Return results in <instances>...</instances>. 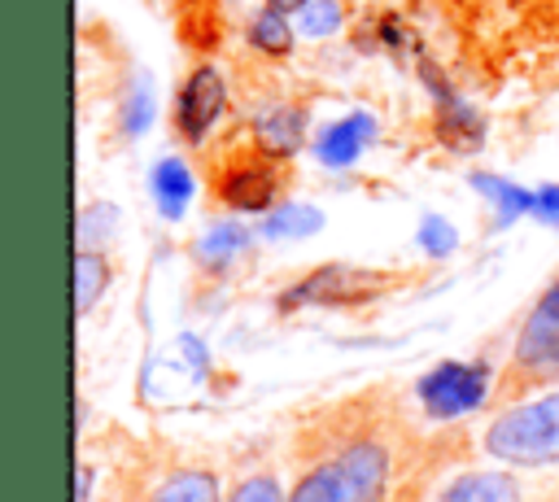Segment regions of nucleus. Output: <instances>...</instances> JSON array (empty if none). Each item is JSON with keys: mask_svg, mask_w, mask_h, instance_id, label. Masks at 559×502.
Masks as SVG:
<instances>
[{"mask_svg": "<svg viewBox=\"0 0 559 502\" xmlns=\"http://www.w3.org/2000/svg\"><path fill=\"white\" fill-rule=\"evenodd\" d=\"M362 402L319 419L314 441H301L288 502H384L397 476V445L384 415H362Z\"/></svg>", "mask_w": 559, "mask_h": 502, "instance_id": "nucleus-1", "label": "nucleus"}, {"mask_svg": "<svg viewBox=\"0 0 559 502\" xmlns=\"http://www.w3.org/2000/svg\"><path fill=\"white\" fill-rule=\"evenodd\" d=\"M480 450L507 467H550L559 463V389L502 406L485 432Z\"/></svg>", "mask_w": 559, "mask_h": 502, "instance_id": "nucleus-2", "label": "nucleus"}, {"mask_svg": "<svg viewBox=\"0 0 559 502\" xmlns=\"http://www.w3.org/2000/svg\"><path fill=\"white\" fill-rule=\"evenodd\" d=\"M559 380V275L542 288V297L533 301V310L524 314V327L515 336L511 362L502 367V384H498V402H515L528 397L546 384Z\"/></svg>", "mask_w": 559, "mask_h": 502, "instance_id": "nucleus-3", "label": "nucleus"}, {"mask_svg": "<svg viewBox=\"0 0 559 502\" xmlns=\"http://www.w3.org/2000/svg\"><path fill=\"white\" fill-rule=\"evenodd\" d=\"M493 389V371L485 362H437L419 384L415 397L428 419H459L472 415Z\"/></svg>", "mask_w": 559, "mask_h": 502, "instance_id": "nucleus-4", "label": "nucleus"}, {"mask_svg": "<svg viewBox=\"0 0 559 502\" xmlns=\"http://www.w3.org/2000/svg\"><path fill=\"white\" fill-rule=\"evenodd\" d=\"M227 109V83L214 65H197L175 96V131L183 144H201Z\"/></svg>", "mask_w": 559, "mask_h": 502, "instance_id": "nucleus-5", "label": "nucleus"}, {"mask_svg": "<svg viewBox=\"0 0 559 502\" xmlns=\"http://www.w3.org/2000/svg\"><path fill=\"white\" fill-rule=\"evenodd\" d=\"M218 201L236 214H266L275 210V192H280V175H275V157L258 153L253 162H236L218 175Z\"/></svg>", "mask_w": 559, "mask_h": 502, "instance_id": "nucleus-6", "label": "nucleus"}, {"mask_svg": "<svg viewBox=\"0 0 559 502\" xmlns=\"http://www.w3.org/2000/svg\"><path fill=\"white\" fill-rule=\"evenodd\" d=\"M384 279L358 271V266H323L314 271L310 279H301L293 292H284V306H297V301H323V306H358L367 301L371 292H380Z\"/></svg>", "mask_w": 559, "mask_h": 502, "instance_id": "nucleus-7", "label": "nucleus"}, {"mask_svg": "<svg viewBox=\"0 0 559 502\" xmlns=\"http://www.w3.org/2000/svg\"><path fill=\"white\" fill-rule=\"evenodd\" d=\"M306 131H310V118L293 100H271L253 113V144L275 162H288L306 144Z\"/></svg>", "mask_w": 559, "mask_h": 502, "instance_id": "nucleus-8", "label": "nucleus"}, {"mask_svg": "<svg viewBox=\"0 0 559 502\" xmlns=\"http://www.w3.org/2000/svg\"><path fill=\"white\" fill-rule=\"evenodd\" d=\"M371 140H376V118L362 113V109H354V113H345V118L319 127V135H314V157H319V166H328V170H345V166H354V162L362 157V148H367Z\"/></svg>", "mask_w": 559, "mask_h": 502, "instance_id": "nucleus-9", "label": "nucleus"}, {"mask_svg": "<svg viewBox=\"0 0 559 502\" xmlns=\"http://www.w3.org/2000/svg\"><path fill=\"white\" fill-rule=\"evenodd\" d=\"M432 502H520V485L511 471H459L437 489Z\"/></svg>", "mask_w": 559, "mask_h": 502, "instance_id": "nucleus-10", "label": "nucleus"}, {"mask_svg": "<svg viewBox=\"0 0 559 502\" xmlns=\"http://www.w3.org/2000/svg\"><path fill=\"white\" fill-rule=\"evenodd\" d=\"M245 249H249V231H245V223H236V218H218V223H210V227L197 236L192 258H197L201 271H227Z\"/></svg>", "mask_w": 559, "mask_h": 502, "instance_id": "nucleus-11", "label": "nucleus"}, {"mask_svg": "<svg viewBox=\"0 0 559 502\" xmlns=\"http://www.w3.org/2000/svg\"><path fill=\"white\" fill-rule=\"evenodd\" d=\"M148 192H153L162 218H183V210L192 201V170H188V162L183 157H162L148 170Z\"/></svg>", "mask_w": 559, "mask_h": 502, "instance_id": "nucleus-12", "label": "nucleus"}, {"mask_svg": "<svg viewBox=\"0 0 559 502\" xmlns=\"http://www.w3.org/2000/svg\"><path fill=\"white\" fill-rule=\"evenodd\" d=\"M148 502H223V485L214 467H175L148 493Z\"/></svg>", "mask_w": 559, "mask_h": 502, "instance_id": "nucleus-13", "label": "nucleus"}, {"mask_svg": "<svg viewBox=\"0 0 559 502\" xmlns=\"http://www.w3.org/2000/svg\"><path fill=\"white\" fill-rule=\"evenodd\" d=\"M109 279H114L109 253H100V249H74V306H79V314H92V306L105 297Z\"/></svg>", "mask_w": 559, "mask_h": 502, "instance_id": "nucleus-14", "label": "nucleus"}, {"mask_svg": "<svg viewBox=\"0 0 559 502\" xmlns=\"http://www.w3.org/2000/svg\"><path fill=\"white\" fill-rule=\"evenodd\" d=\"M319 227H323V214L306 201H280L262 218V236H271V240H301V236H314Z\"/></svg>", "mask_w": 559, "mask_h": 502, "instance_id": "nucleus-15", "label": "nucleus"}, {"mask_svg": "<svg viewBox=\"0 0 559 502\" xmlns=\"http://www.w3.org/2000/svg\"><path fill=\"white\" fill-rule=\"evenodd\" d=\"M148 122H153V87H148V74H135L118 100V131L127 140H135L148 131Z\"/></svg>", "mask_w": 559, "mask_h": 502, "instance_id": "nucleus-16", "label": "nucleus"}, {"mask_svg": "<svg viewBox=\"0 0 559 502\" xmlns=\"http://www.w3.org/2000/svg\"><path fill=\"white\" fill-rule=\"evenodd\" d=\"M293 39H297V31L288 26L284 13H275V9H258V13H253V22H249V44H253L258 52H266V57H288V52H293Z\"/></svg>", "mask_w": 559, "mask_h": 502, "instance_id": "nucleus-17", "label": "nucleus"}, {"mask_svg": "<svg viewBox=\"0 0 559 502\" xmlns=\"http://www.w3.org/2000/svg\"><path fill=\"white\" fill-rule=\"evenodd\" d=\"M114 227H118V210L105 205V201H92L79 210V223H74V249H109L114 240Z\"/></svg>", "mask_w": 559, "mask_h": 502, "instance_id": "nucleus-18", "label": "nucleus"}, {"mask_svg": "<svg viewBox=\"0 0 559 502\" xmlns=\"http://www.w3.org/2000/svg\"><path fill=\"white\" fill-rule=\"evenodd\" d=\"M472 183L502 210V218H515V214H533L537 210V192H524V188H515V183H507L498 175H472Z\"/></svg>", "mask_w": 559, "mask_h": 502, "instance_id": "nucleus-19", "label": "nucleus"}, {"mask_svg": "<svg viewBox=\"0 0 559 502\" xmlns=\"http://www.w3.org/2000/svg\"><path fill=\"white\" fill-rule=\"evenodd\" d=\"M345 26V4L341 0H310L301 13H297V31L306 39H328Z\"/></svg>", "mask_w": 559, "mask_h": 502, "instance_id": "nucleus-20", "label": "nucleus"}, {"mask_svg": "<svg viewBox=\"0 0 559 502\" xmlns=\"http://www.w3.org/2000/svg\"><path fill=\"white\" fill-rule=\"evenodd\" d=\"M227 502H288V489L280 485L275 471H253V476H245V480L227 493Z\"/></svg>", "mask_w": 559, "mask_h": 502, "instance_id": "nucleus-21", "label": "nucleus"}, {"mask_svg": "<svg viewBox=\"0 0 559 502\" xmlns=\"http://www.w3.org/2000/svg\"><path fill=\"white\" fill-rule=\"evenodd\" d=\"M419 249H424L428 258H445V253H454V249H459V231H454V223H445L441 214H428V218L419 223Z\"/></svg>", "mask_w": 559, "mask_h": 502, "instance_id": "nucleus-22", "label": "nucleus"}, {"mask_svg": "<svg viewBox=\"0 0 559 502\" xmlns=\"http://www.w3.org/2000/svg\"><path fill=\"white\" fill-rule=\"evenodd\" d=\"M306 4H310V0H266V9H275V13H284V17H288V13H301Z\"/></svg>", "mask_w": 559, "mask_h": 502, "instance_id": "nucleus-23", "label": "nucleus"}]
</instances>
